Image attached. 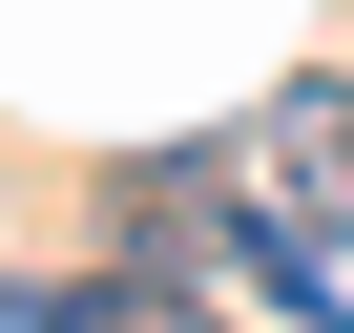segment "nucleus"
Returning a JSON list of instances; mask_svg holds the SVG:
<instances>
[{
	"mask_svg": "<svg viewBox=\"0 0 354 333\" xmlns=\"http://www.w3.org/2000/svg\"><path fill=\"white\" fill-rule=\"evenodd\" d=\"M250 209H271V229H354V84H333V63H292V84L250 104Z\"/></svg>",
	"mask_w": 354,
	"mask_h": 333,
	"instance_id": "nucleus-1",
	"label": "nucleus"
},
{
	"mask_svg": "<svg viewBox=\"0 0 354 333\" xmlns=\"http://www.w3.org/2000/svg\"><path fill=\"white\" fill-rule=\"evenodd\" d=\"M21 333H188V312H167V292H146V271H84V292H63V271H42V292H21Z\"/></svg>",
	"mask_w": 354,
	"mask_h": 333,
	"instance_id": "nucleus-2",
	"label": "nucleus"
}]
</instances>
